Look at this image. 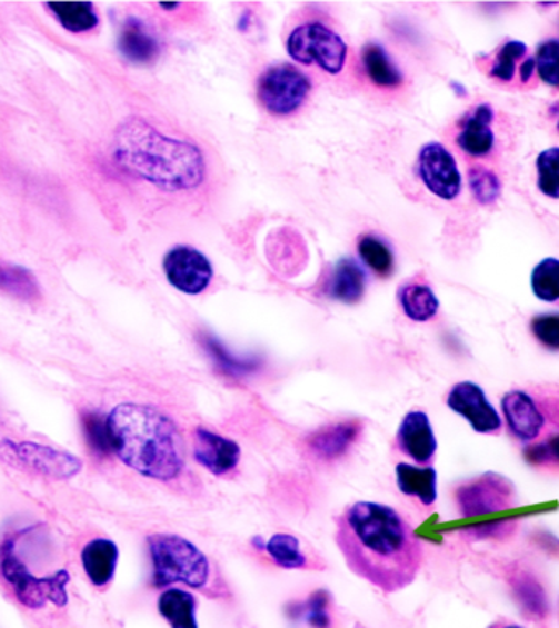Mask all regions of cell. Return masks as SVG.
<instances>
[{"label":"cell","mask_w":559,"mask_h":628,"mask_svg":"<svg viewBox=\"0 0 559 628\" xmlns=\"http://www.w3.org/2000/svg\"><path fill=\"white\" fill-rule=\"evenodd\" d=\"M192 437L193 457L214 477H226L238 468L241 461V447L238 442L204 428L193 430Z\"/></svg>","instance_id":"cell-14"},{"label":"cell","mask_w":559,"mask_h":628,"mask_svg":"<svg viewBox=\"0 0 559 628\" xmlns=\"http://www.w3.org/2000/svg\"><path fill=\"white\" fill-rule=\"evenodd\" d=\"M118 557L120 550L112 540L93 539L86 545L82 550V567L93 586L106 588L112 581Z\"/></svg>","instance_id":"cell-20"},{"label":"cell","mask_w":559,"mask_h":628,"mask_svg":"<svg viewBox=\"0 0 559 628\" xmlns=\"http://www.w3.org/2000/svg\"><path fill=\"white\" fill-rule=\"evenodd\" d=\"M470 179L471 193L476 201L481 205H491L501 196V180L496 176L491 169L481 168L476 166L468 172Z\"/></svg>","instance_id":"cell-35"},{"label":"cell","mask_w":559,"mask_h":628,"mask_svg":"<svg viewBox=\"0 0 559 628\" xmlns=\"http://www.w3.org/2000/svg\"><path fill=\"white\" fill-rule=\"evenodd\" d=\"M530 329L541 346L550 350H559V313L535 316Z\"/></svg>","instance_id":"cell-38"},{"label":"cell","mask_w":559,"mask_h":628,"mask_svg":"<svg viewBox=\"0 0 559 628\" xmlns=\"http://www.w3.org/2000/svg\"><path fill=\"white\" fill-rule=\"evenodd\" d=\"M359 255L368 269L377 276L390 277L395 270V256L383 239L373 235H365L359 241Z\"/></svg>","instance_id":"cell-30"},{"label":"cell","mask_w":559,"mask_h":628,"mask_svg":"<svg viewBox=\"0 0 559 628\" xmlns=\"http://www.w3.org/2000/svg\"><path fill=\"white\" fill-rule=\"evenodd\" d=\"M492 120H495V112L491 107L488 103H481L461 124V131L457 138L458 146L473 158L488 156L495 148Z\"/></svg>","instance_id":"cell-18"},{"label":"cell","mask_w":559,"mask_h":628,"mask_svg":"<svg viewBox=\"0 0 559 628\" xmlns=\"http://www.w3.org/2000/svg\"><path fill=\"white\" fill-rule=\"evenodd\" d=\"M200 343L203 346L204 352L208 353L214 366L223 371L228 377L242 378L253 373L262 367L260 357H239L234 356L231 350L226 349L223 342L208 332H201Z\"/></svg>","instance_id":"cell-23"},{"label":"cell","mask_w":559,"mask_h":628,"mask_svg":"<svg viewBox=\"0 0 559 628\" xmlns=\"http://www.w3.org/2000/svg\"><path fill=\"white\" fill-rule=\"evenodd\" d=\"M287 51L300 64H316L329 74H339L346 66L347 44L325 23L309 22L291 31Z\"/></svg>","instance_id":"cell-6"},{"label":"cell","mask_w":559,"mask_h":628,"mask_svg":"<svg viewBox=\"0 0 559 628\" xmlns=\"http://www.w3.org/2000/svg\"><path fill=\"white\" fill-rule=\"evenodd\" d=\"M402 311L412 321L426 322L439 313V298L426 283L411 282L399 290Z\"/></svg>","instance_id":"cell-25"},{"label":"cell","mask_w":559,"mask_h":628,"mask_svg":"<svg viewBox=\"0 0 559 628\" xmlns=\"http://www.w3.org/2000/svg\"><path fill=\"white\" fill-rule=\"evenodd\" d=\"M114 158L127 172L159 189H197L204 179L203 154L196 144L166 137L140 118L118 128Z\"/></svg>","instance_id":"cell-3"},{"label":"cell","mask_w":559,"mask_h":628,"mask_svg":"<svg viewBox=\"0 0 559 628\" xmlns=\"http://www.w3.org/2000/svg\"><path fill=\"white\" fill-rule=\"evenodd\" d=\"M81 422L90 450H92L96 456L102 458L112 456V439H110V430L109 425H107L106 416L97 411H84L81 415Z\"/></svg>","instance_id":"cell-31"},{"label":"cell","mask_w":559,"mask_h":628,"mask_svg":"<svg viewBox=\"0 0 559 628\" xmlns=\"http://www.w3.org/2000/svg\"><path fill=\"white\" fill-rule=\"evenodd\" d=\"M16 542V539H9L0 547V575L12 588L16 598L30 609H41L48 602L57 604L58 607L66 606V588L71 581L69 572L59 570L53 575L34 576L17 555Z\"/></svg>","instance_id":"cell-5"},{"label":"cell","mask_w":559,"mask_h":628,"mask_svg":"<svg viewBox=\"0 0 559 628\" xmlns=\"http://www.w3.org/2000/svg\"><path fill=\"white\" fill-rule=\"evenodd\" d=\"M158 609L170 628H198L197 599L186 589H166L159 596Z\"/></svg>","instance_id":"cell-24"},{"label":"cell","mask_w":559,"mask_h":628,"mask_svg":"<svg viewBox=\"0 0 559 628\" xmlns=\"http://www.w3.org/2000/svg\"><path fill=\"white\" fill-rule=\"evenodd\" d=\"M50 12H53L54 19L72 33H84L99 26V16H97L93 3L90 2H51L44 3Z\"/></svg>","instance_id":"cell-27"},{"label":"cell","mask_w":559,"mask_h":628,"mask_svg":"<svg viewBox=\"0 0 559 628\" xmlns=\"http://www.w3.org/2000/svg\"><path fill=\"white\" fill-rule=\"evenodd\" d=\"M535 397L543 415V428L533 442L523 446L522 456L533 468L559 471V391L548 390Z\"/></svg>","instance_id":"cell-10"},{"label":"cell","mask_w":559,"mask_h":628,"mask_svg":"<svg viewBox=\"0 0 559 628\" xmlns=\"http://www.w3.org/2000/svg\"><path fill=\"white\" fill-rule=\"evenodd\" d=\"M267 554L277 567L285 570H305L308 568L307 555L301 551L300 540L291 534H276L266 545Z\"/></svg>","instance_id":"cell-29"},{"label":"cell","mask_w":559,"mask_h":628,"mask_svg":"<svg viewBox=\"0 0 559 628\" xmlns=\"http://www.w3.org/2000/svg\"><path fill=\"white\" fill-rule=\"evenodd\" d=\"M336 544L347 567L383 592L408 588L422 567L411 524L390 506L359 501L336 517Z\"/></svg>","instance_id":"cell-1"},{"label":"cell","mask_w":559,"mask_h":628,"mask_svg":"<svg viewBox=\"0 0 559 628\" xmlns=\"http://www.w3.org/2000/svg\"><path fill=\"white\" fill-rule=\"evenodd\" d=\"M447 406L457 415L463 416L478 433H498L502 419L495 406L486 398L485 390L473 381H460L451 388Z\"/></svg>","instance_id":"cell-13"},{"label":"cell","mask_w":559,"mask_h":628,"mask_svg":"<svg viewBox=\"0 0 559 628\" xmlns=\"http://www.w3.org/2000/svg\"><path fill=\"white\" fill-rule=\"evenodd\" d=\"M418 172L423 186L442 200L457 199L461 176L451 152L440 143L423 146L419 152Z\"/></svg>","instance_id":"cell-12"},{"label":"cell","mask_w":559,"mask_h":628,"mask_svg":"<svg viewBox=\"0 0 559 628\" xmlns=\"http://www.w3.org/2000/svg\"><path fill=\"white\" fill-rule=\"evenodd\" d=\"M501 408L507 429L517 442L527 446L537 439L543 426V416L533 393L526 390L509 391L502 398Z\"/></svg>","instance_id":"cell-15"},{"label":"cell","mask_w":559,"mask_h":628,"mask_svg":"<svg viewBox=\"0 0 559 628\" xmlns=\"http://www.w3.org/2000/svg\"><path fill=\"white\" fill-rule=\"evenodd\" d=\"M311 92V81L300 69L290 64L272 66L257 82V96L267 112L288 117L303 107Z\"/></svg>","instance_id":"cell-7"},{"label":"cell","mask_w":559,"mask_h":628,"mask_svg":"<svg viewBox=\"0 0 559 628\" xmlns=\"http://www.w3.org/2000/svg\"><path fill=\"white\" fill-rule=\"evenodd\" d=\"M0 291L22 301L40 300V283L33 272L16 263L0 262Z\"/></svg>","instance_id":"cell-28"},{"label":"cell","mask_w":559,"mask_h":628,"mask_svg":"<svg viewBox=\"0 0 559 628\" xmlns=\"http://www.w3.org/2000/svg\"><path fill=\"white\" fill-rule=\"evenodd\" d=\"M558 130H559V121H558Z\"/></svg>","instance_id":"cell-43"},{"label":"cell","mask_w":559,"mask_h":628,"mask_svg":"<svg viewBox=\"0 0 559 628\" xmlns=\"http://www.w3.org/2000/svg\"><path fill=\"white\" fill-rule=\"evenodd\" d=\"M396 484L402 495L418 498L423 506H432L437 501L436 468L398 463L396 465Z\"/></svg>","instance_id":"cell-21"},{"label":"cell","mask_w":559,"mask_h":628,"mask_svg":"<svg viewBox=\"0 0 559 628\" xmlns=\"http://www.w3.org/2000/svg\"><path fill=\"white\" fill-rule=\"evenodd\" d=\"M152 561V585L168 588L176 582L204 589L210 582L211 564L196 544L176 534H151L148 537Z\"/></svg>","instance_id":"cell-4"},{"label":"cell","mask_w":559,"mask_h":628,"mask_svg":"<svg viewBox=\"0 0 559 628\" xmlns=\"http://www.w3.org/2000/svg\"><path fill=\"white\" fill-rule=\"evenodd\" d=\"M531 290L541 301L559 300V260L548 258L541 260L531 272Z\"/></svg>","instance_id":"cell-32"},{"label":"cell","mask_w":559,"mask_h":628,"mask_svg":"<svg viewBox=\"0 0 559 628\" xmlns=\"http://www.w3.org/2000/svg\"><path fill=\"white\" fill-rule=\"evenodd\" d=\"M363 425L359 419L322 426L305 437V447L309 457L319 461H332L347 456L353 443L360 439Z\"/></svg>","instance_id":"cell-16"},{"label":"cell","mask_w":559,"mask_h":628,"mask_svg":"<svg viewBox=\"0 0 559 628\" xmlns=\"http://www.w3.org/2000/svg\"><path fill=\"white\" fill-rule=\"evenodd\" d=\"M365 282H367V277L356 260L340 259L328 286L329 297L347 305L357 303L362 300Z\"/></svg>","instance_id":"cell-22"},{"label":"cell","mask_w":559,"mask_h":628,"mask_svg":"<svg viewBox=\"0 0 559 628\" xmlns=\"http://www.w3.org/2000/svg\"><path fill=\"white\" fill-rule=\"evenodd\" d=\"M362 62L365 72L373 84L385 89H395L402 84L401 71L396 68L395 62L380 44H367L362 51Z\"/></svg>","instance_id":"cell-26"},{"label":"cell","mask_w":559,"mask_h":628,"mask_svg":"<svg viewBox=\"0 0 559 628\" xmlns=\"http://www.w3.org/2000/svg\"><path fill=\"white\" fill-rule=\"evenodd\" d=\"M396 446L416 463H430L436 457L437 439L429 416L423 411L408 412L396 432Z\"/></svg>","instance_id":"cell-17"},{"label":"cell","mask_w":559,"mask_h":628,"mask_svg":"<svg viewBox=\"0 0 559 628\" xmlns=\"http://www.w3.org/2000/svg\"><path fill=\"white\" fill-rule=\"evenodd\" d=\"M457 505L465 519H475L516 508L519 498L509 478L486 471L457 489Z\"/></svg>","instance_id":"cell-8"},{"label":"cell","mask_w":559,"mask_h":628,"mask_svg":"<svg viewBox=\"0 0 559 628\" xmlns=\"http://www.w3.org/2000/svg\"><path fill=\"white\" fill-rule=\"evenodd\" d=\"M535 68L545 84L559 87V40L551 38L538 47Z\"/></svg>","instance_id":"cell-37"},{"label":"cell","mask_w":559,"mask_h":628,"mask_svg":"<svg viewBox=\"0 0 559 628\" xmlns=\"http://www.w3.org/2000/svg\"><path fill=\"white\" fill-rule=\"evenodd\" d=\"M162 267L170 286L187 295L201 293L213 279L210 260L190 246H176L170 249Z\"/></svg>","instance_id":"cell-11"},{"label":"cell","mask_w":559,"mask_h":628,"mask_svg":"<svg viewBox=\"0 0 559 628\" xmlns=\"http://www.w3.org/2000/svg\"><path fill=\"white\" fill-rule=\"evenodd\" d=\"M513 591L517 598L523 604L526 609H529L535 616H545L547 609V599H545L543 588L538 585L537 579L527 572H519L512 581Z\"/></svg>","instance_id":"cell-36"},{"label":"cell","mask_w":559,"mask_h":628,"mask_svg":"<svg viewBox=\"0 0 559 628\" xmlns=\"http://www.w3.org/2000/svg\"><path fill=\"white\" fill-rule=\"evenodd\" d=\"M0 460L53 480H69L82 470V461L71 453L31 442H0Z\"/></svg>","instance_id":"cell-9"},{"label":"cell","mask_w":559,"mask_h":628,"mask_svg":"<svg viewBox=\"0 0 559 628\" xmlns=\"http://www.w3.org/2000/svg\"><path fill=\"white\" fill-rule=\"evenodd\" d=\"M118 50L133 64H151L161 53V44L140 19L130 17L120 31Z\"/></svg>","instance_id":"cell-19"},{"label":"cell","mask_w":559,"mask_h":628,"mask_svg":"<svg viewBox=\"0 0 559 628\" xmlns=\"http://www.w3.org/2000/svg\"><path fill=\"white\" fill-rule=\"evenodd\" d=\"M356 628H365L363 626H356Z\"/></svg>","instance_id":"cell-42"},{"label":"cell","mask_w":559,"mask_h":628,"mask_svg":"<svg viewBox=\"0 0 559 628\" xmlns=\"http://www.w3.org/2000/svg\"><path fill=\"white\" fill-rule=\"evenodd\" d=\"M329 602L331 596L328 591H318L308 599L303 606L305 620L315 628L331 627V616H329Z\"/></svg>","instance_id":"cell-39"},{"label":"cell","mask_w":559,"mask_h":628,"mask_svg":"<svg viewBox=\"0 0 559 628\" xmlns=\"http://www.w3.org/2000/svg\"><path fill=\"white\" fill-rule=\"evenodd\" d=\"M159 7L166 10H176L179 9L180 3H159Z\"/></svg>","instance_id":"cell-41"},{"label":"cell","mask_w":559,"mask_h":628,"mask_svg":"<svg viewBox=\"0 0 559 628\" xmlns=\"http://www.w3.org/2000/svg\"><path fill=\"white\" fill-rule=\"evenodd\" d=\"M113 453L127 467L156 481L177 480L186 468L182 433L154 406L124 402L107 416Z\"/></svg>","instance_id":"cell-2"},{"label":"cell","mask_w":559,"mask_h":628,"mask_svg":"<svg viewBox=\"0 0 559 628\" xmlns=\"http://www.w3.org/2000/svg\"><path fill=\"white\" fill-rule=\"evenodd\" d=\"M538 189L550 199H559V148L545 149L537 158Z\"/></svg>","instance_id":"cell-34"},{"label":"cell","mask_w":559,"mask_h":628,"mask_svg":"<svg viewBox=\"0 0 559 628\" xmlns=\"http://www.w3.org/2000/svg\"><path fill=\"white\" fill-rule=\"evenodd\" d=\"M527 53H529V48L522 41H507L496 54L495 61L491 62L489 76L501 82H512L517 64L527 59Z\"/></svg>","instance_id":"cell-33"},{"label":"cell","mask_w":559,"mask_h":628,"mask_svg":"<svg viewBox=\"0 0 559 628\" xmlns=\"http://www.w3.org/2000/svg\"><path fill=\"white\" fill-rule=\"evenodd\" d=\"M489 628H523V627L517 626V624H512V622H502L501 620V622L492 624V626Z\"/></svg>","instance_id":"cell-40"}]
</instances>
